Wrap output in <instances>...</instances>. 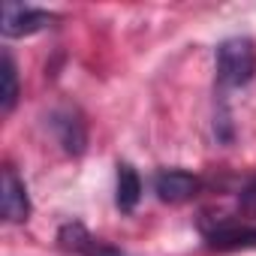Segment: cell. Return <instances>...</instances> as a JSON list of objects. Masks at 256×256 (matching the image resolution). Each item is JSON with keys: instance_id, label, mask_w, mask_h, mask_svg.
Returning <instances> with one entry per match:
<instances>
[{"instance_id": "obj_1", "label": "cell", "mask_w": 256, "mask_h": 256, "mask_svg": "<svg viewBox=\"0 0 256 256\" xmlns=\"http://www.w3.org/2000/svg\"><path fill=\"white\" fill-rule=\"evenodd\" d=\"M217 82L223 88H241L256 72V48L247 36H229L217 46Z\"/></svg>"}, {"instance_id": "obj_2", "label": "cell", "mask_w": 256, "mask_h": 256, "mask_svg": "<svg viewBox=\"0 0 256 256\" xmlns=\"http://www.w3.org/2000/svg\"><path fill=\"white\" fill-rule=\"evenodd\" d=\"M202 235H205V244L217 253L256 247V226L238 223V220H217L214 226L202 223Z\"/></svg>"}, {"instance_id": "obj_3", "label": "cell", "mask_w": 256, "mask_h": 256, "mask_svg": "<svg viewBox=\"0 0 256 256\" xmlns=\"http://www.w3.org/2000/svg\"><path fill=\"white\" fill-rule=\"evenodd\" d=\"M48 126H52L54 142L64 148V154L78 157V154L88 148V130H84V120L78 118L76 108H66V106L54 108V112L48 114Z\"/></svg>"}, {"instance_id": "obj_4", "label": "cell", "mask_w": 256, "mask_h": 256, "mask_svg": "<svg viewBox=\"0 0 256 256\" xmlns=\"http://www.w3.org/2000/svg\"><path fill=\"white\" fill-rule=\"evenodd\" d=\"M52 22H54V16L46 12V10L22 6V4H6L4 6V24H0V30H4L6 40H12V36H30V34L46 30Z\"/></svg>"}, {"instance_id": "obj_5", "label": "cell", "mask_w": 256, "mask_h": 256, "mask_svg": "<svg viewBox=\"0 0 256 256\" xmlns=\"http://www.w3.org/2000/svg\"><path fill=\"white\" fill-rule=\"evenodd\" d=\"M154 193H157L160 202L181 205V202H187L199 193V178L184 172V169H163L154 178Z\"/></svg>"}, {"instance_id": "obj_6", "label": "cell", "mask_w": 256, "mask_h": 256, "mask_svg": "<svg viewBox=\"0 0 256 256\" xmlns=\"http://www.w3.org/2000/svg\"><path fill=\"white\" fill-rule=\"evenodd\" d=\"M0 214L6 223H24L30 217V199L24 181L16 175L12 166L4 169V193H0Z\"/></svg>"}, {"instance_id": "obj_7", "label": "cell", "mask_w": 256, "mask_h": 256, "mask_svg": "<svg viewBox=\"0 0 256 256\" xmlns=\"http://www.w3.org/2000/svg\"><path fill=\"white\" fill-rule=\"evenodd\" d=\"M142 199V178L130 163L118 166V187H114V202L120 211H133Z\"/></svg>"}, {"instance_id": "obj_8", "label": "cell", "mask_w": 256, "mask_h": 256, "mask_svg": "<svg viewBox=\"0 0 256 256\" xmlns=\"http://www.w3.org/2000/svg\"><path fill=\"white\" fill-rule=\"evenodd\" d=\"M4 88H0V112H12L18 102V72H16V60L10 52H4V70H0Z\"/></svg>"}, {"instance_id": "obj_9", "label": "cell", "mask_w": 256, "mask_h": 256, "mask_svg": "<svg viewBox=\"0 0 256 256\" xmlns=\"http://www.w3.org/2000/svg\"><path fill=\"white\" fill-rule=\"evenodd\" d=\"M90 238H94V235H90L82 223H66V226H60V232H58V244H60V250H66V253H78V256H82V250L88 247Z\"/></svg>"}, {"instance_id": "obj_10", "label": "cell", "mask_w": 256, "mask_h": 256, "mask_svg": "<svg viewBox=\"0 0 256 256\" xmlns=\"http://www.w3.org/2000/svg\"><path fill=\"white\" fill-rule=\"evenodd\" d=\"M82 256H130V253H124V250H118V247H112V244H102V241L90 238L88 247L82 250Z\"/></svg>"}, {"instance_id": "obj_11", "label": "cell", "mask_w": 256, "mask_h": 256, "mask_svg": "<svg viewBox=\"0 0 256 256\" xmlns=\"http://www.w3.org/2000/svg\"><path fill=\"white\" fill-rule=\"evenodd\" d=\"M241 205H244V208H250V211H256V178H253V181H247V187L241 190Z\"/></svg>"}]
</instances>
